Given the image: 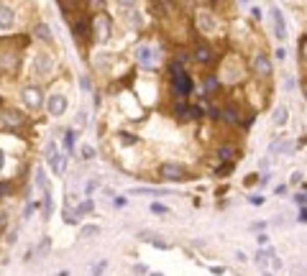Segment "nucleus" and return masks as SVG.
I'll list each match as a JSON object with an SVG mask.
<instances>
[{
	"mask_svg": "<svg viewBox=\"0 0 307 276\" xmlns=\"http://www.w3.org/2000/svg\"><path fill=\"white\" fill-rule=\"evenodd\" d=\"M225 120H228V123H236V110H233V108H225Z\"/></svg>",
	"mask_w": 307,
	"mask_h": 276,
	"instance_id": "393cba45",
	"label": "nucleus"
},
{
	"mask_svg": "<svg viewBox=\"0 0 307 276\" xmlns=\"http://www.w3.org/2000/svg\"><path fill=\"white\" fill-rule=\"evenodd\" d=\"M172 82H174V90H177V95H190V92H192V80H190L185 72H180V74H172Z\"/></svg>",
	"mask_w": 307,
	"mask_h": 276,
	"instance_id": "0eeeda50",
	"label": "nucleus"
},
{
	"mask_svg": "<svg viewBox=\"0 0 307 276\" xmlns=\"http://www.w3.org/2000/svg\"><path fill=\"white\" fill-rule=\"evenodd\" d=\"M31 69H34L36 77H49V74L54 72V59H52V54H49V52H36Z\"/></svg>",
	"mask_w": 307,
	"mask_h": 276,
	"instance_id": "f257e3e1",
	"label": "nucleus"
},
{
	"mask_svg": "<svg viewBox=\"0 0 307 276\" xmlns=\"http://www.w3.org/2000/svg\"><path fill=\"white\" fill-rule=\"evenodd\" d=\"M253 67H256L259 74H269V72H271V62H269L266 57H256V59H253Z\"/></svg>",
	"mask_w": 307,
	"mask_h": 276,
	"instance_id": "f8f14e48",
	"label": "nucleus"
},
{
	"mask_svg": "<svg viewBox=\"0 0 307 276\" xmlns=\"http://www.w3.org/2000/svg\"><path fill=\"white\" fill-rule=\"evenodd\" d=\"M151 212H157V215H167V207H164V205H159V202H154V205H151Z\"/></svg>",
	"mask_w": 307,
	"mask_h": 276,
	"instance_id": "5701e85b",
	"label": "nucleus"
},
{
	"mask_svg": "<svg viewBox=\"0 0 307 276\" xmlns=\"http://www.w3.org/2000/svg\"><path fill=\"white\" fill-rule=\"evenodd\" d=\"M64 143H67V148H72V146H74V133H72V131H67V138H64Z\"/></svg>",
	"mask_w": 307,
	"mask_h": 276,
	"instance_id": "a878e982",
	"label": "nucleus"
},
{
	"mask_svg": "<svg viewBox=\"0 0 307 276\" xmlns=\"http://www.w3.org/2000/svg\"><path fill=\"white\" fill-rule=\"evenodd\" d=\"M287 120H289V110H287V105H279L274 110V126L282 128V126H287Z\"/></svg>",
	"mask_w": 307,
	"mask_h": 276,
	"instance_id": "9d476101",
	"label": "nucleus"
},
{
	"mask_svg": "<svg viewBox=\"0 0 307 276\" xmlns=\"http://www.w3.org/2000/svg\"><path fill=\"white\" fill-rule=\"evenodd\" d=\"M21 103H23L29 110H39V108L44 105V92H41V87H36V85L23 87V90H21Z\"/></svg>",
	"mask_w": 307,
	"mask_h": 276,
	"instance_id": "f03ea898",
	"label": "nucleus"
},
{
	"mask_svg": "<svg viewBox=\"0 0 307 276\" xmlns=\"http://www.w3.org/2000/svg\"><path fill=\"white\" fill-rule=\"evenodd\" d=\"M82 159H85V161L95 159V148H92V146H82Z\"/></svg>",
	"mask_w": 307,
	"mask_h": 276,
	"instance_id": "aec40b11",
	"label": "nucleus"
},
{
	"mask_svg": "<svg viewBox=\"0 0 307 276\" xmlns=\"http://www.w3.org/2000/svg\"><path fill=\"white\" fill-rule=\"evenodd\" d=\"M151 276H162V273H151Z\"/></svg>",
	"mask_w": 307,
	"mask_h": 276,
	"instance_id": "4c0bfd02",
	"label": "nucleus"
},
{
	"mask_svg": "<svg viewBox=\"0 0 307 276\" xmlns=\"http://www.w3.org/2000/svg\"><path fill=\"white\" fill-rule=\"evenodd\" d=\"M6 169V154H3V148H0V171Z\"/></svg>",
	"mask_w": 307,
	"mask_h": 276,
	"instance_id": "473e14b6",
	"label": "nucleus"
},
{
	"mask_svg": "<svg viewBox=\"0 0 307 276\" xmlns=\"http://www.w3.org/2000/svg\"><path fill=\"white\" fill-rule=\"evenodd\" d=\"M105 266H108V263H105V261H100V263L95 266V271H92V273H95V276H100V273L105 271Z\"/></svg>",
	"mask_w": 307,
	"mask_h": 276,
	"instance_id": "c85d7f7f",
	"label": "nucleus"
},
{
	"mask_svg": "<svg viewBox=\"0 0 307 276\" xmlns=\"http://www.w3.org/2000/svg\"><path fill=\"white\" fill-rule=\"evenodd\" d=\"M243 3H246V0H243Z\"/></svg>",
	"mask_w": 307,
	"mask_h": 276,
	"instance_id": "58836bf2",
	"label": "nucleus"
},
{
	"mask_svg": "<svg viewBox=\"0 0 307 276\" xmlns=\"http://www.w3.org/2000/svg\"><path fill=\"white\" fill-rule=\"evenodd\" d=\"M200 29H202V31H213V29H215V23H213V18L202 13V16H200Z\"/></svg>",
	"mask_w": 307,
	"mask_h": 276,
	"instance_id": "a211bd4d",
	"label": "nucleus"
},
{
	"mask_svg": "<svg viewBox=\"0 0 307 276\" xmlns=\"http://www.w3.org/2000/svg\"><path fill=\"white\" fill-rule=\"evenodd\" d=\"M36 187H39V189H44V194H49V182H46V171H44L41 166L36 169Z\"/></svg>",
	"mask_w": 307,
	"mask_h": 276,
	"instance_id": "ddd939ff",
	"label": "nucleus"
},
{
	"mask_svg": "<svg viewBox=\"0 0 307 276\" xmlns=\"http://www.w3.org/2000/svg\"><path fill=\"white\" fill-rule=\"evenodd\" d=\"M95 36H97V41H108L110 39V21L105 16H100L95 21Z\"/></svg>",
	"mask_w": 307,
	"mask_h": 276,
	"instance_id": "1a4fd4ad",
	"label": "nucleus"
},
{
	"mask_svg": "<svg viewBox=\"0 0 307 276\" xmlns=\"http://www.w3.org/2000/svg\"><path fill=\"white\" fill-rule=\"evenodd\" d=\"M264 276H274V273H266V271H264Z\"/></svg>",
	"mask_w": 307,
	"mask_h": 276,
	"instance_id": "e433bc0d",
	"label": "nucleus"
},
{
	"mask_svg": "<svg viewBox=\"0 0 307 276\" xmlns=\"http://www.w3.org/2000/svg\"><path fill=\"white\" fill-rule=\"evenodd\" d=\"M271 21H274V36L279 41H284L287 39V23H284V16H282L279 8H271Z\"/></svg>",
	"mask_w": 307,
	"mask_h": 276,
	"instance_id": "423d86ee",
	"label": "nucleus"
},
{
	"mask_svg": "<svg viewBox=\"0 0 307 276\" xmlns=\"http://www.w3.org/2000/svg\"><path fill=\"white\" fill-rule=\"evenodd\" d=\"M197 59H200V62H208V59H210V52H208V49H197Z\"/></svg>",
	"mask_w": 307,
	"mask_h": 276,
	"instance_id": "b1692460",
	"label": "nucleus"
},
{
	"mask_svg": "<svg viewBox=\"0 0 307 276\" xmlns=\"http://www.w3.org/2000/svg\"><path fill=\"white\" fill-rule=\"evenodd\" d=\"M269 258H271V250H264V248H261V250L256 253V263H259L261 268H264V266L269 263Z\"/></svg>",
	"mask_w": 307,
	"mask_h": 276,
	"instance_id": "f3484780",
	"label": "nucleus"
},
{
	"mask_svg": "<svg viewBox=\"0 0 307 276\" xmlns=\"http://www.w3.org/2000/svg\"><path fill=\"white\" fill-rule=\"evenodd\" d=\"M136 62L141 64V67H154V49L151 46H138L136 49Z\"/></svg>",
	"mask_w": 307,
	"mask_h": 276,
	"instance_id": "6e6552de",
	"label": "nucleus"
},
{
	"mask_svg": "<svg viewBox=\"0 0 307 276\" xmlns=\"http://www.w3.org/2000/svg\"><path fill=\"white\" fill-rule=\"evenodd\" d=\"M118 143H120V146H133V143H136V136H133V133H120V136H118Z\"/></svg>",
	"mask_w": 307,
	"mask_h": 276,
	"instance_id": "6ab92c4d",
	"label": "nucleus"
},
{
	"mask_svg": "<svg viewBox=\"0 0 307 276\" xmlns=\"http://www.w3.org/2000/svg\"><path fill=\"white\" fill-rule=\"evenodd\" d=\"M95 57H97V59H95V67H97V69H108V64H110V54L103 52V54H95Z\"/></svg>",
	"mask_w": 307,
	"mask_h": 276,
	"instance_id": "dca6fc26",
	"label": "nucleus"
},
{
	"mask_svg": "<svg viewBox=\"0 0 307 276\" xmlns=\"http://www.w3.org/2000/svg\"><path fill=\"white\" fill-rule=\"evenodd\" d=\"M113 205H115V207H125L128 199H125V197H113Z\"/></svg>",
	"mask_w": 307,
	"mask_h": 276,
	"instance_id": "bb28decb",
	"label": "nucleus"
},
{
	"mask_svg": "<svg viewBox=\"0 0 307 276\" xmlns=\"http://www.w3.org/2000/svg\"><path fill=\"white\" fill-rule=\"evenodd\" d=\"M294 202H297V205H304V202H307V194H297Z\"/></svg>",
	"mask_w": 307,
	"mask_h": 276,
	"instance_id": "2f4dec72",
	"label": "nucleus"
},
{
	"mask_svg": "<svg viewBox=\"0 0 307 276\" xmlns=\"http://www.w3.org/2000/svg\"><path fill=\"white\" fill-rule=\"evenodd\" d=\"M90 210H92V202H82V205H80V215H82V212H90Z\"/></svg>",
	"mask_w": 307,
	"mask_h": 276,
	"instance_id": "7c9ffc66",
	"label": "nucleus"
},
{
	"mask_svg": "<svg viewBox=\"0 0 307 276\" xmlns=\"http://www.w3.org/2000/svg\"><path fill=\"white\" fill-rule=\"evenodd\" d=\"M215 87H218V82H215V80H208V82H205V90H208V92H213Z\"/></svg>",
	"mask_w": 307,
	"mask_h": 276,
	"instance_id": "c756f323",
	"label": "nucleus"
},
{
	"mask_svg": "<svg viewBox=\"0 0 307 276\" xmlns=\"http://www.w3.org/2000/svg\"><path fill=\"white\" fill-rule=\"evenodd\" d=\"M261 202H264V197H259V194H256V197H251V205H261Z\"/></svg>",
	"mask_w": 307,
	"mask_h": 276,
	"instance_id": "72a5a7b5",
	"label": "nucleus"
},
{
	"mask_svg": "<svg viewBox=\"0 0 307 276\" xmlns=\"http://www.w3.org/2000/svg\"><path fill=\"white\" fill-rule=\"evenodd\" d=\"M302 54H304V57H307V39H304V41H302Z\"/></svg>",
	"mask_w": 307,
	"mask_h": 276,
	"instance_id": "c9c22d12",
	"label": "nucleus"
},
{
	"mask_svg": "<svg viewBox=\"0 0 307 276\" xmlns=\"http://www.w3.org/2000/svg\"><path fill=\"white\" fill-rule=\"evenodd\" d=\"M13 29H16V11L0 3V31H13Z\"/></svg>",
	"mask_w": 307,
	"mask_h": 276,
	"instance_id": "20e7f679",
	"label": "nucleus"
},
{
	"mask_svg": "<svg viewBox=\"0 0 307 276\" xmlns=\"http://www.w3.org/2000/svg\"><path fill=\"white\" fill-rule=\"evenodd\" d=\"M220 159H223V161H228V159H233V148H231V146H225V148H220Z\"/></svg>",
	"mask_w": 307,
	"mask_h": 276,
	"instance_id": "4be33fe9",
	"label": "nucleus"
},
{
	"mask_svg": "<svg viewBox=\"0 0 307 276\" xmlns=\"http://www.w3.org/2000/svg\"><path fill=\"white\" fill-rule=\"evenodd\" d=\"M299 222H307V210H302V212H299Z\"/></svg>",
	"mask_w": 307,
	"mask_h": 276,
	"instance_id": "f704fd0d",
	"label": "nucleus"
},
{
	"mask_svg": "<svg viewBox=\"0 0 307 276\" xmlns=\"http://www.w3.org/2000/svg\"><path fill=\"white\" fill-rule=\"evenodd\" d=\"M162 177L167 179V182H182L185 179V169L180 166V164H162Z\"/></svg>",
	"mask_w": 307,
	"mask_h": 276,
	"instance_id": "39448f33",
	"label": "nucleus"
},
{
	"mask_svg": "<svg viewBox=\"0 0 307 276\" xmlns=\"http://www.w3.org/2000/svg\"><path fill=\"white\" fill-rule=\"evenodd\" d=\"M49 164H52L54 174H62V169H64V159H62L59 154H49Z\"/></svg>",
	"mask_w": 307,
	"mask_h": 276,
	"instance_id": "4468645a",
	"label": "nucleus"
},
{
	"mask_svg": "<svg viewBox=\"0 0 307 276\" xmlns=\"http://www.w3.org/2000/svg\"><path fill=\"white\" fill-rule=\"evenodd\" d=\"M67 108H69V100H67L64 92H52L46 97V110H49L52 118H62L67 113Z\"/></svg>",
	"mask_w": 307,
	"mask_h": 276,
	"instance_id": "7ed1b4c3",
	"label": "nucleus"
},
{
	"mask_svg": "<svg viewBox=\"0 0 307 276\" xmlns=\"http://www.w3.org/2000/svg\"><path fill=\"white\" fill-rule=\"evenodd\" d=\"M292 148V143L287 141V138H276L271 146H269V154H284V151H289Z\"/></svg>",
	"mask_w": 307,
	"mask_h": 276,
	"instance_id": "9b49d317",
	"label": "nucleus"
},
{
	"mask_svg": "<svg viewBox=\"0 0 307 276\" xmlns=\"http://www.w3.org/2000/svg\"><path fill=\"white\" fill-rule=\"evenodd\" d=\"M115 3H118L120 8H131V6H136V0H115Z\"/></svg>",
	"mask_w": 307,
	"mask_h": 276,
	"instance_id": "cd10ccee",
	"label": "nucleus"
},
{
	"mask_svg": "<svg viewBox=\"0 0 307 276\" xmlns=\"http://www.w3.org/2000/svg\"><path fill=\"white\" fill-rule=\"evenodd\" d=\"M100 230L95 228V225H87V228H82V238H92V235H97Z\"/></svg>",
	"mask_w": 307,
	"mask_h": 276,
	"instance_id": "412c9836",
	"label": "nucleus"
},
{
	"mask_svg": "<svg viewBox=\"0 0 307 276\" xmlns=\"http://www.w3.org/2000/svg\"><path fill=\"white\" fill-rule=\"evenodd\" d=\"M34 36H36V39H41V41H52V31H49V26H46V23H41V26H36V31H34Z\"/></svg>",
	"mask_w": 307,
	"mask_h": 276,
	"instance_id": "2eb2a0df",
	"label": "nucleus"
}]
</instances>
